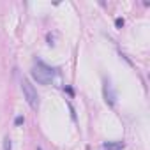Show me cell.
I'll return each instance as SVG.
<instances>
[{
  "mask_svg": "<svg viewBox=\"0 0 150 150\" xmlns=\"http://www.w3.org/2000/svg\"><path fill=\"white\" fill-rule=\"evenodd\" d=\"M125 145H124V141H106L104 143V148L106 150H122Z\"/></svg>",
  "mask_w": 150,
  "mask_h": 150,
  "instance_id": "cell-4",
  "label": "cell"
},
{
  "mask_svg": "<svg viewBox=\"0 0 150 150\" xmlns=\"http://www.w3.org/2000/svg\"><path fill=\"white\" fill-rule=\"evenodd\" d=\"M37 150H42V148H41V146H37Z\"/></svg>",
  "mask_w": 150,
  "mask_h": 150,
  "instance_id": "cell-8",
  "label": "cell"
},
{
  "mask_svg": "<svg viewBox=\"0 0 150 150\" xmlns=\"http://www.w3.org/2000/svg\"><path fill=\"white\" fill-rule=\"evenodd\" d=\"M103 94H104V101L110 106H115L117 103V92L113 88V85L110 83V80H104V87H103Z\"/></svg>",
  "mask_w": 150,
  "mask_h": 150,
  "instance_id": "cell-3",
  "label": "cell"
},
{
  "mask_svg": "<svg viewBox=\"0 0 150 150\" xmlns=\"http://www.w3.org/2000/svg\"><path fill=\"white\" fill-rule=\"evenodd\" d=\"M21 124H25V118H23L21 115H18V117L14 118V125H21Z\"/></svg>",
  "mask_w": 150,
  "mask_h": 150,
  "instance_id": "cell-6",
  "label": "cell"
},
{
  "mask_svg": "<svg viewBox=\"0 0 150 150\" xmlns=\"http://www.w3.org/2000/svg\"><path fill=\"white\" fill-rule=\"evenodd\" d=\"M21 90H23V96L28 103V106L32 110H37L39 108V94L35 90V87L28 81V80H21Z\"/></svg>",
  "mask_w": 150,
  "mask_h": 150,
  "instance_id": "cell-2",
  "label": "cell"
},
{
  "mask_svg": "<svg viewBox=\"0 0 150 150\" xmlns=\"http://www.w3.org/2000/svg\"><path fill=\"white\" fill-rule=\"evenodd\" d=\"M115 27H117V28H122V27H124V18H117V20H115Z\"/></svg>",
  "mask_w": 150,
  "mask_h": 150,
  "instance_id": "cell-7",
  "label": "cell"
},
{
  "mask_svg": "<svg viewBox=\"0 0 150 150\" xmlns=\"http://www.w3.org/2000/svg\"><path fill=\"white\" fill-rule=\"evenodd\" d=\"M32 78L39 83V85H51L53 76H55V69H51L50 65H46L42 60H37L30 71Z\"/></svg>",
  "mask_w": 150,
  "mask_h": 150,
  "instance_id": "cell-1",
  "label": "cell"
},
{
  "mask_svg": "<svg viewBox=\"0 0 150 150\" xmlns=\"http://www.w3.org/2000/svg\"><path fill=\"white\" fill-rule=\"evenodd\" d=\"M4 150H13V141H11L9 136L4 138Z\"/></svg>",
  "mask_w": 150,
  "mask_h": 150,
  "instance_id": "cell-5",
  "label": "cell"
}]
</instances>
